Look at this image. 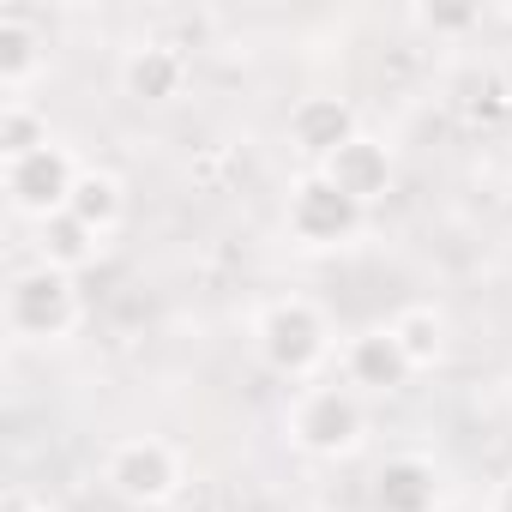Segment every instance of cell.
I'll return each instance as SVG.
<instances>
[{"label":"cell","instance_id":"cell-1","mask_svg":"<svg viewBox=\"0 0 512 512\" xmlns=\"http://www.w3.org/2000/svg\"><path fill=\"white\" fill-rule=\"evenodd\" d=\"M73 320H79V290H73L67 272L31 266V272L13 278V290H7V326L19 338H67Z\"/></svg>","mask_w":512,"mask_h":512},{"label":"cell","instance_id":"cell-2","mask_svg":"<svg viewBox=\"0 0 512 512\" xmlns=\"http://www.w3.org/2000/svg\"><path fill=\"white\" fill-rule=\"evenodd\" d=\"M260 356L278 368V374H290V380H302V374H314L320 362H326V320L308 308V302H272L266 314H260Z\"/></svg>","mask_w":512,"mask_h":512},{"label":"cell","instance_id":"cell-3","mask_svg":"<svg viewBox=\"0 0 512 512\" xmlns=\"http://www.w3.org/2000/svg\"><path fill=\"white\" fill-rule=\"evenodd\" d=\"M290 434L302 452H320V458H338L362 440V398L350 386H314L296 398L290 410Z\"/></svg>","mask_w":512,"mask_h":512},{"label":"cell","instance_id":"cell-4","mask_svg":"<svg viewBox=\"0 0 512 512\" xmlns=\"http://www.w3.org/2000/svg\"><path fill=\"white\" fill-rule=\"evenodd\" d=\"M362 217H368V205H356L350 193H338L320 169L302 175L296 193H290V229H296V241H308V247H338V241H350V235L362 229Z\"/></svg>","mask_w":512,"mask_h":512},{"label":"cell","instance_id":"cell-5","mask_svg":"<svg viewBox=\"0 0 512 512\" xmlns=\"http://www.w3.org/2000/svg\"><path fill=\"white\" fill-rule=\"evenodd\" d=\"M73 187H79V163H73L67 145H55V139H49L43 151L19 157V163H7V193H13V205L31 211L37 223L55 217V211H67Z\"/></svg>","mask_w":512,"mask_h":512},{"label":"cell","instance_id":"cell-6","mask_svg":"<svg viewBox=\"0 0 512 512\" xmlns=\"http://www.w3.org/2000/svg\"><path fill=\"white\" fill-rule=\"evenodd\" d=\"M103 482H109L121 500H133V506H157V500L175 494L181 458H175L163 440H121V446L109 452V464H103Z\"/></svg>","mask_w":512,"mask_h":512},{"label":"cell","instance_id":"cell-7","mask_svg":"<svg viewBox=\"0 0 512 512\" xmlns=\"http://www.w3.org/2000/svg\"><path fill=\"white\" fill-rule=\"evenodd\" d=\"M290 139H296V151L302 157H314L320 169L356 139V109L344 103V97H302L296 109H290Z\"/></svg>","mask_w":512,"mask_h":512},{"label":"cell","instance_id":"cell-8","mask_svg":"<svg viewBox=\"0 0 512 512\" xmlns=\"http://www.w3.org/2000/svg\"><path fill=\"white\" fill-rule=\"evenodd\" d=\"M320 175H326L338 193H350L356 205H374V199L392 187V151H386L380 139L356 133V139H350V145H344V151H338L326 169H320Z\"/></svg>","mask_w":512,"mask_h":512},{"label":"cell","instance_id":"cell-9","mask_svg":"<svg viewBox=\"0 0 512 512\" xmlns=\"http://www.w3.org/2000/svg\"><path fill=\"white\" fill-rule=\"evenodd\" d=\"M344 368H350V386H362V392H398V386L416 374V368H410V356H404V344L392 338V326L362 332V338L350 344Z\"/></svg>","mask_w":512,"mask_h":512},{"label":"cell","instance_id":"cell-10","mask_svg":"<svg viewBox=\"0 0 512 512\" xmlns=\"http://www.w3.org/2000/svg\"><path fill=\"white\" fill-rule=\"evenodd\" d=\"M121 85H127L133 103H175L181 85H187V61H181V49H169V43H145V49L127 55Z\"/></svg>","mask_w":512,"mask_h":512},{"label":"cell","instance_id":"cell-11","mask_svg":"<svg viewBox=\"0 0 512 512\" xmlns=\"http://www.w3.org/2000/svg\"><path fill=\"white\" fill-rule=\"evenodd\" d=\"M434 464L428 458H386L374 476V506L380 512H434Z\"/></svg>","mask_w":512,"mask_h":512},{"label":"cell","instance_id":"cell-12","mask_svg":"<svg viewBox=\"0 0 512 512\" xmlns=\"http://www.w3.org/2000/svg\"><path fill=\"white\" fill-rule=\"evenodd\" d=\"M37 247H43V266H55V272L73 278V272H85L97 260V229L79 223L73 211H55V217L37 223Z\"/></svg>","mask_w":512,"mask_h":512},{"label":"cell","instance_id":"cell-13","mask_svg":"<svg viewBox=\"0 0 512 512\" xmlns=\"http://www.w3.org/2000/svg\"><path fill=\"white\" fill-rule=\"evenodd\" d=\"M37 67H43V37L19 13H7V19H0V85L19 91Z\"/></svg>","mask_w":512,"mask_h":512},{"label":"cell","instance_id":"cell-14","mask_svg":"<svg viewBox=\"0 0 512 512\" xmlns=\"http://www.w3.org/2000/svg\"><path fill=\"white\" fill-rule=\"evenodd\" d=\"M67 211H73L79 223H91L97 235H103V229H115V217H121V181H115V175H79V187H73Z\"/></svg>","mask_w":512,"mask_h":512},{"label":"cell","instance_id":"cell-15","mask_svg":"<svg viewBox=\"0 0 512 512\" xmlns=\"http://www.w3.org/2000/svg\"><path fill=\"white\" fill-rule=\"evenodd\" d=\"M392 338L404 344L410 368H428V362L440 356V344H446V320H440L434 308H404V314L392 320Z\"/></svg>","mask_w":512,"mask_h":512},{"label":"cell","instance_id":"cell-16","mask_svg":"<svg viewBox=\"0 0 512 512\" xmlns=\"http://www.w3.org/2000/svg\"><path fill=\"white\" fill-rule=\"evenodd\" d=\"M43 145H49V127H43L37 109H25V103H7V109H0V157H7V163L31 157V151H43Z\"/></svg>","mask_w":512,"mask_h":512},{"label":"cell","instance_id":"cell-17","mask_svg":"<svg viewBox=\"0 0 512 512\" xmlns=\"http://www.w3.org/2000/svg\"><path fill=\"white\" fill-rule=\"evenodd\" d=\"M416 19H422L428 31H470L482 13H476V7H422Z\"/></svg>","mask_w":512,"mask_h":512},{"label":"cell","instance_id":"cell-18","mask_svg":"<svg viewBox=\"0 0 512 512\" xmlns=\"http://www.w3.org/2000/svg\"><path fill=\"white\" fill-rule=\"evenodd\" d=\"M494 512H512V476L500 482V494H494Z\"/></svg>","mask_w":512,"mask_h":512},{"label":"cell","instance_id":"cell-19","mask_svg":"<svg viewBox=\"0 0 512 512\" xmlns=\"http://www.w3.org/2000/svg\"><path fill=\"white\" fill-rule=\"evenodd\" d=\"M506 205H512V199H506Z\"/></svg>","mask_w":512,"mask_h":512},{"label":"cell","instance_id":"cell-20","mask_svg":"<svg viewBox=\"0 0 512 512\" xmlns=\"http://www.w3.org/2000/svg\"><path fill=\"white\" fill-rule=\"evenodd\" d=\"M13 512H19V506H13Z\"/></svg>","mask_w":512,"mask_h":512}]
</instances>
